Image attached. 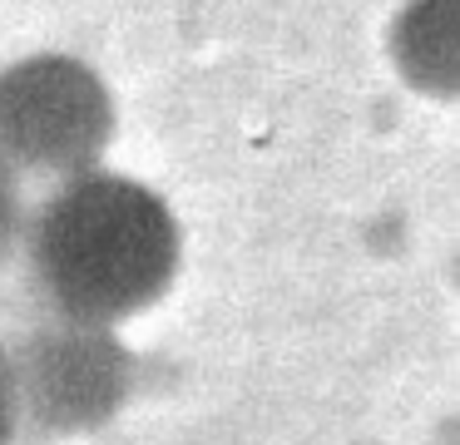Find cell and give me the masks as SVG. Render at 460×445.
<instances>
[{"instance_id": "cell-1", "label": "cell", "mask_w": 460, "mask_h": 445, "mask_svg": "<svg viewBox=\"0 0 460 445\" xmlns=\"http://www.w3.org/2000/svg\"><path fill=\"white\" fill-rule=\"evenodd\" d=\"M21 253L35 312L110 332L169 292L183 237L173 208L149 183L90 168L35 203Z\"/></svg>"}, {"instance_id": "cell-2", "label": "cell", "mask_w": 460, "mask_h": 445, "mask_svg": "<svg viewBox=\"0 0 460 445\" xmlns=\"http://www.w3.org/2000/svg\"><path fill=\"white\" fill-rule=\"evenodd\" d=\"M114 138V94L84 59L31 55L0 69V164L40 178H80Z\"/></svg>"}, {"instance_id": "cell-3", "label": "cell", "mask_w": 460, "mask_h": 445, "mask_svg": "<svg viewBox=\"0 0 460 445\" xmlns=\"http://www.w3.org/2000/svg\"><path fill=\"white\" fill-rule=\"evenodd\" d=\"M15 386V411L40 431H90L104 425L129 396L134 356L124 342L100 326L60 322L35 312L5 346Z\"/></svg>"}, {"instance_id": "cell-4", "label": "cell", "mask_w": 460, "mask_h": 445, "mask_svg": "<svg viewBox=\"0 0 460 445\" xmlns=\"http://www.w3.org/2000/svg\"><path fill=\"white\" fill-rule=\"evenodd\" d=\"M450 20H456L450 5H416L401 15L396 59L401 75L416 89H430V94L456 89V30H450Z\"/></svg>"}, {"instance_id": "cell-5", "label": "cell", "mask_w": 460, "mask_h": 445, "mask_svg": "<svg viewBox=\"0 0 460 445\" xmlns=\"http://www.w3.org/2000/svg\"><path fill=\"white\" fill-rule=\"evenodd\" d=\"M25 227V203H21V178L0 164V267L11 263V253L21 247Z\"/></svg>"}, {"instance_id": "cell-6", "label": "cell", "mask_w": 460, "mask_h": 445, "mask_svg": "<svg viewBox=\"0 0 460 445\" xmlns=\"http://www.w3.org/2000/svg\"><path fill=\"white\" fill-rule=\"evenodd\" d=\"M21 411H15V386H11V366H5V342H0V445H11Z\"/></svg>"}]
</instances>
